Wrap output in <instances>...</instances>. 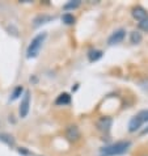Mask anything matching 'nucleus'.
Instances as JSON below:
<instances>
[{
  "label": "nucleus",
  "instance_id": "f257e3e1",
  "mask_svg": "<svg viewBox=\"0 0 148 156\" xmlns=\"http://www.w3.org/2000/svg\"><path fill=\"white\" fill-rule=\"evenodd\" d=\"M130 147H131L130 140H118L109 146L102 147L100 150V156H121L127 152Z\"/></svg>",
  "mask_w": 148,
  "mask_h": 156
},
{
  "label": "nucleus",
  "instance_id": "f03ea898",
  "mask_svg": "<svg viewBox=\"0 0 148 156\" xmlns=\"http://www.w3.org/2000/svg\"><path fill=\"white\" fill-rule=\"evenodd\" d=\"M46 38H47L46 32H41V33H38L37 36L33 37V40L30 41V43L26 47V58L28 59H34L40 55V51L46 41Z\"/></svg>",
  "mask_w": 148,
  "mask_h": 156
},
{
  "label": "nucleus",
  "instance_id": "7ed1b4c3",
  "mask_svg": "<svg viewBox=\"0 0 148 156\" xmlns=\"http://www.w3.org/2000/svg\"><path fill=\"white\" fill-rule=\"evenodd\" d=\"M30 92L29 90H25L23 97H21V102H20V106H19V114L21 118H26L29 112H30Z\"/></svg>",
  "mask_w": 148,
  "mask_h": 156
},
{
  "label": "nucleus",
  "instance_id": "20e7f679",
  "mask_svg": "<svg viewBox=\"0 0 148 156\" xmlns=\"http://www.w3.org/2000/svg\"><path fill=\"white\" fill-rule=\"evenodd\" d=\"M64 135H66L67 140H69L71 143H76L77 140H80L81 133L76 125H68L66 127V131H64Z\"/></svg>",
  "mask_w": 148,
  "mask_h": 156
},
{
  "label": "nucleus",
  "instance_id": "39448f33",
  "mask_svg": "<svg viewBox=\"0 0 148 156\" xmlns=\"http://www.w3.org/2000/svg\"><path fill=\"white\" fill-rule=\"evenodd\" d=\"M126 33H127V32H126L123 28L114 30V32H113L110 36H109V38H107V45L109 46H114V45H118V43H121L126 38Z\"/></svg>",
  "mask_w": 148,
  "mask_h": 156
},
{
  "label": "nucleus",
  "instance_id": "423d86ee",
  "mask_svg": "<svg viewBox=\"0 0 148 156\" xmlns=\"http://www.w3.org/2000/svg\"><path fill=\"white\" fill-rule=\"evenodd\" d=\"M96 126H97V129L100 130V131L109 133L111 126H113V118L111 117H107V115H104L96 122Z\"/></svg>",
  "mask_w": 148,
  "mask_h": 156
},
{
  "label": "nucleus",
  "instance_id": "0eeeda50",
  "mask_svg": "<svg viewBox=\"0 0 148 156\" xmlns=\"http://www.w3.org/2000/svg\"><path fill=\"white\" fill-rule=\"evenodd\" d=\"M144 125V122L140 119V117H139L138 114H135L134 117H131V119L129 121V133H136L139 131V130L142 129V126Z\"/></svg>",
  "mask_w": 148,
  "mask_h": 156
},
{
  "label": "nucleus",
  "instance_id": "6e6552de",
  "mask_svg": "<svg viewBox=\"0 0 148 156\" xmlns=\"http://www.w3.org/2000/svg\"><path fill=\"white\" fill-rule=\"evenodd\" d=\"M131 16L134 17L136 21H143L146 19V17L148 16V12H147V9L144 7H142V5H135L132 9H131Z\"/></svg>",
  "mask_w": 148,
  "mask_h": 156
},
{
  "label": "nucleus",
  "instance_id": "1a4fd4ad",
  "mask_svg": "<svg viewBox=\"0 0 148 156\" xmlns=\"http://www.w3.org/2000/svg\"><path fill=\"white\" fill-rule=\"evenodd\" d=\"M53 20H55V16H51V15H38L36 19L33 20V25H34V28H38V27H41V25L47 24V23H50V21H53Z\"/></svg>",
  "mask_w": 148,
  "mask_h": 156
},
{
  "label": "nucleus",
  "instance_id": "9d476101",
  "mask_svg": "<svg viewBox=\"0 0 148 156\" xmlns=\"http://www.w3.org/2000/svg\"><path fill=\"white\" fill-rule=\"evenodd\" d=\"M71 102H72V97H71V94L67 92L60 93L59 96L55 98V105H58V106H66V105H69Z\"/></svg>",
  "mask_w": 148,
  "mask_h": 156
},
{
  "label": "nucleus",
  "instance_id": "9b49d317",
  "mask_svg": "<svg viewBox=\"0 0 148 156\" xmlns=\"http://www.w3.org/2000/svg\"><path fill=\"white\" fill-rule=\"evenodd\" d=\"M86 57H88V60L90 63L97 62V60H100L104 57V51L98 50V49H90L88 53H86Z\"/></svg>",
  "mask_w": 148,
  "mask_h": 156
},
{
  "label": "nucleus",
  "instance_id": "f8f14e48",
  "mask_svg": "<svg viewBox=\"0 0 148 156\" xmlns=\"http://www.w3.org/2000/svg\"><path fill=\"white\" fill-rule=\"evenodd\" d=\"M25 92V89H24V87L23 85H17L13 88V90H12V93H11V96H9V102L12 101H16L17 98H21V96L24 94Z\"/></svg>",
  "mask_w": 148,
  "mask_h": 156
},
{
  "label": "nucleus",
  "instance_id": "ddd939ff",
  "mask_svg": "<svg viewBox=\"0 0 148 156\" xmlns=\"http://www.w3.org/2000/svg\"><path fill=\"white\" fill-rule=\"evenodd\" d=\"M0 142L5 143V144H7L8 147H15V144H16L15 138L12 136V135H9V134H7V133L0 134Z\"/></svg>",
  "mask_w": 148,
  "mask_h": 156
},
{
  "label": "nucleus",
  "instance_id": "4468645a",
  "mask_svg": "<svg viewBox=\"0 0 148 156\" xmlns=\"http://www.w3.org/2000/svg\"><path fill=\"white\" fill-rule=\"evenodd\" d=\"M62 21L64 25H68V27H71L76 23V17L73 16L72 13H69V12H66V13L62 15Z\"/></svg>",
  "mask_w": 148,
  "mask_h": 156
},
{
  "label": "nucleus",
  "instance_id": "2eb2a0df",
  "mask_svg": "<svg viewBox=\"0 0 148 156\" xmlns=\"http://www.w3.org/2000/svg\"><path fill=\"white\" fill-rule=\"evenodd\" d=\"M81 5V0H71V2L66 3L63 5V9L64 11H73L76 8H79Z\"/></svg>",
  "mask_w": 148,
  "mask_h": 156
},
{
  "label": "nucleus",
  "instance_id": "dca6fc26",
  "mask_svg": "<svg viewBox=\"0 0 148 156\" xmlns=\"http://www.w3.org/2000/svg\"><path fill=\"white\" fill-rule=\"evenodd\" d=\"M143 40V36L140 32H138V30H134V32L130 33V41H131V43H134V45H138V43H140Z\"/></svg>",
  "mask_w": 148,
  "mask_h": 156
},
{
  "label": "nucleus",
  "instance_id": "f3484780",
  "mask_svg": "<svg viewBox=\"0 0 148 156\" xmlns=\"http://www.w3.org/2000/svg\"><path fill=\"white\" fill-rule=\"evenodd\" d=\"M139 29L143 30V32H146V33H148V16L143 21L139 23Z\"/></svg>",
  "mask_w": 148,
  "mask_h": 156
},
{
  "label": "nucleus",
  "instance_id": "a211bd4d",
  "mask_svg": "<svg viewBox=\"0 0 148 156\" xmlns=\"http://www.w3.org/2000/svg\"><path fill=\"white\" fill-rule=\"evenodd\" d=\"M138 115L140 117V119L143 121V122H148V109H143V110H140L138 113Z\"/></svg>",
  "mask_w": 148,
  "mask_h": 156
}]
</instances>
